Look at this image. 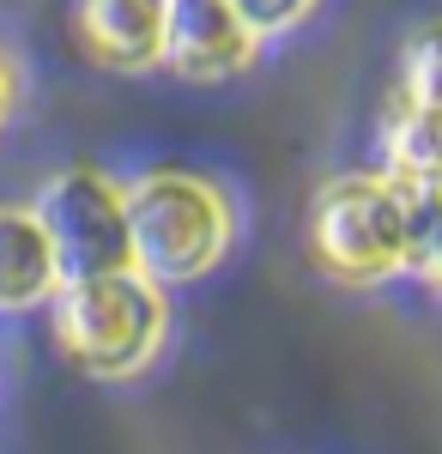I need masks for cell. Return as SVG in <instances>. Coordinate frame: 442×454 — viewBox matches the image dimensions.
<instances>
[{"label":"cell","mask_w":442,"mask_h":454,"mask_svg":"<svg viewBox=\"0 0 442 454\" xmlns=\"http://www.w3.org/2000/svg\"><path fill=\"white\" fill-rule=\"evenodd\" d=\"M424 218L430 212L388 176H340L309 207V254L340 285H382L412 267Z\"/></svg>","instance_id":"6da1fadb"},{"label":"cell","mask_w":442,"mask_h":454,"mask_svg":"<svg viewBox=\"0 0 442 454\" xmlns=\"http://www.w3.org/2000/svg\"><path fill=\"white\" fill-rule=\"evenodd\" d=\"M170 327V303L164 285L128 273H103V279H67L55 291V340L67 351V364H79L98 382H122L139 376Z\"/></svg>","instance_id":"7a4b0ae2"},{"label":"cell","mask_w":442,"mask_h":454,"mask_svg":"<svg viewBox=\"0 0 442 454\" xmlns=\"http://www.w3.org/2000/svg\"><path fill=\"white\" fill-rule=\"evenodd\" d=\"M237 237L231 200L188 170L139 176L128 188V243H134V273L152 285L201 279L225 261Z\"/></svg>","instance_id":"3957f363"},{"label":"cell","mask_w":442,"mask_h":454,"mask_svg":"<svg viewBox=\"0 0 442 454\" xmlns=\"http://www.w3.org/2000/svg\"><path fill=\"white\" fill-rule=\"evenodd\" d=\"M36 224L55 248L61 285L67 279H103L128 273L134 243H128V188L109 182L103 170H61L36 194Z\"/></svg>","instance_id":"277c9868"},{"label":"cell","mask_w":442,"mask_h":454,"mask_svg":"<svg viewBox=\"0 0 442 454\" xmlns=\"http://www.w3.org/2000/svg\"><path fill=\"white\" fill-rule=\"evenodd\" d=\"M255 36L242 31V19L225 0H170L164 6V61L182 79H231L255 61Z\"/></svg>","instance_id":"5b68a950"},{"label":"cell","mask_w":442,"mask_h":454,"mask_svg":"<svg viewBox=\"0 0 442 454\" xmlns=\"http://www.w3.org/2000/svg\"><path fill=\"white\" fill-rule=\"evenodd\" d=\"M164 6L170 0H73V36L98 67L146 73L164 61Z\"/></svg>","instance_id":"8992f818"},{"label":"cell","mask_w":442,"mask_h":454,"mask_svg":"<svg viewBox=\"0 0 442 454\" xmlns=\"http://www.w3.org/2000/svg\"><path fill=\"white\" fill-rule=\"evenodd\" d=\"M61 291L55 248L31 207H0V309H31Z\"/></svg>","instance_id":"52a82bcc"},{"label":"cell","mask_w":442,"mask_h":454,"mask_svg":"<svg viewBox=\"0 0 442 454\" xmlns=\"http://www.w3.org/2000/svg\"><path fill=\"white\" fill-rule=\"evenodd\" d=\"M382 176L424 212H442V115L400 104V115L382 134Z\"/></svg>","instance_id":"ba28073f"},{"label":"cell","mask_w":442,"mask_h":454,"mask_svg":"<svg viewBox=\"0 0 442 454\" xmlns=\"http://www.w3.org/2000/svg\"><path fill=\"white\" fill-rule=\"evenodd\" d=\"M400 79H406V109L442 115V19H430V25L406 43Z\"/></svg>","instance_id":"9c48e42d"},{"label":"cell","mask_w":442,"mask_h":454,"mask_svg":"<svg viewBox=\"0 0 442 454\" xmlns=\"http://www.w3.org/2000/svg\"><path fill=\"white\" fill-rule=\"evenodd\" d=\"M225 6H231V12L242 19V31H249L255 43H261V36L291 31V25L304 19V12L315 6V0H225Z\"/></svg>","instance_id":"30bf717a"},{"label":"cell","mask_w":442,"mask_h":454,"mask_svg":"<svg viewBox=\"0 0 442 454\" xmlns=\"http://www.w3.org/2000/svg\"><path fill=\"white\" fill-rule=\"evenodd\" d=\"M412 267L430 279V291H442V212H430V218H424V237H418Z\"/></svg>","instance_id":"8fae6325"},{"label":"cell","mask_w":442,"mask_h":454,"mask_svg":"<svg viewBox=\"0 0 442 454\" xmlns=\"http://www.w3.org/2000/svg\"><path fill=\"white\" fill-rule=\"evenodd\" d=\"M12 91H19V85H12V67H6V61H0V121H6V115H12Z\"/></svg>","instance_id":"7c38bea8"}]
</instances>
